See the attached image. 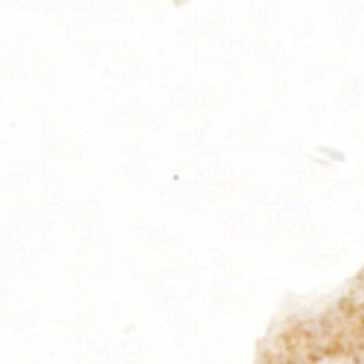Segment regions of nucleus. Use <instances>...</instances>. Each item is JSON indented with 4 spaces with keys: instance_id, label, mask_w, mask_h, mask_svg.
Wrapping results in <instances>:
<instances>
[]
</instances>
